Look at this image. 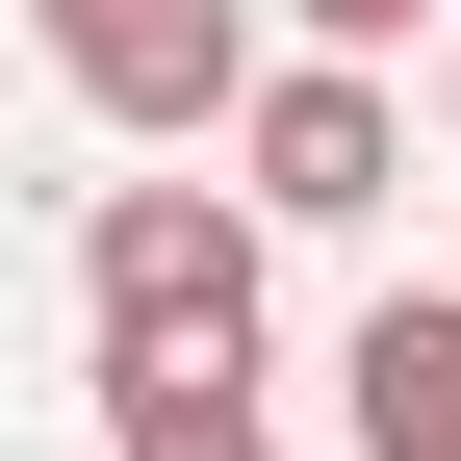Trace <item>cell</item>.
<instances>
[{"instance_id":"obj_1","label":"cell","mask_w":461,"mask_h":461,"mask_svg":"<svg viewBox=\"0 0 461 461\" xmlns=\"http://www.w3.org/2000/svg\"><path fill=\"white\" fill-rule=\"evenodd\" d=\"M257 230H282V205L103 180V205H77V308H103V359H257Z\"/></svg>"},{"instance_id":"obj_2","label":"cell","mask_w":461,"mask_h":461,"mask_svg":"<svg viewBox=\"0 0 461 461\" xmlns=\"http://www.w3.org/2000/svg\"><path fill=\"white\" fill-rule=\"evenodd\" d=\"M103 129H257V0H26Z\"/></svg>"},{"instance_id":"obj_3","label":"cell","mask_w":461,"mask_h":461,"mask_svg":"<svg viewBox=\"0 0 461 461\" xmlns=\"http://www.w3.org/2000/svg\"><path fill=\"white\" fill-rule=\"evenodd\" d=\"M230 154H257V205H282V230H359L384 180H411V129H384V77H359V51L257 77V129H230Z\"/></svg>"},{"instance_id":"obj_4","label":"cell","mask_w":461,"mask_h":461,"mask_svg":"<svg viewBox=\"0 0 461 461\" xmlns=\"http://www.w3.org/2000/svg\"><path fill=\"white\" fill-rule=\"evenodd\" d=\"M333 384H359V461H461V282H384Z\"/></svg>"},{"instance_id":"obj_5","label":"cell","mask_w":461,"mask_h":461,"mask_svg":"<svg viewBox=\"0 0 461 461\" xmlns=\"http://www.w3.org/2000/svg\"><path fill=\"white\" fill-rule=\"evenodd\" d=\"M103 461H282L257 359H103Z\"/></svg>"},{"instance_id":"obj_6","label":"cell","mask_w":461,"mask_h":461,"mask_svg":"<svg viewBox=\"0 0 461 461\" xmlns=\"http://www.w3.org/2000/svg\"><path fill=\"white\" fill-rule=\"evenodd\" d=\"M308 51H411V26H461V0H282Z\"/></svg>"},{"instance_id":"obj_7","label":"cell","mask_w":461,"mask_h":461,"mask_svg":"<svg viewBox=\"0 0 461 461\" xmlns=\"http://www.w3.org/2000/svg\"><path fill=\"white\" fill-rule=\"evenodd\" d=\"M436 103H461V51H436Z\"/></svg>"}]
</instances>
